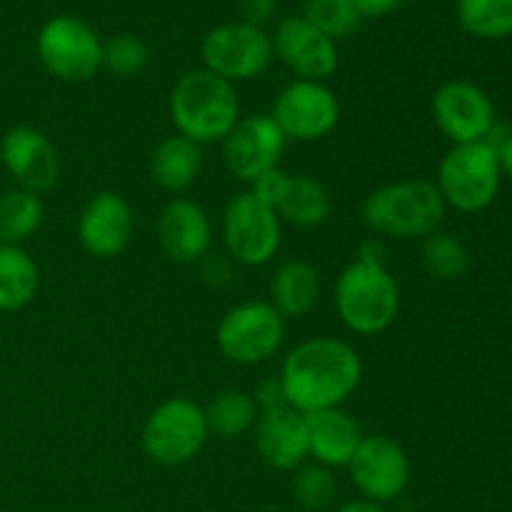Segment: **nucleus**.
Returning a JSON list of instances; mask_svg holds the SVG:
<instances>
[{
  "label": "nucleus",
  "mask_w": 512,
  "mask_h": 512,
  "mask_svg": "<svg viewBox=\"0 0 512 512\" xmlns=\"http://www.w3.org/2000/svg\"><path fill=\"white\" fill-rule=\"evenodd\" d=\"M335 310L355 335H380L400 313V288L390 268L353 260L335 283Z\"/></svg>",
  "instance_id": "20e7f679"
},
{
  "label": "nucleus",
  "mask_w": 512,
  "mask_h": 512,
  "mask_svg": "<svg viewBox=\"0 0 512 512\" xmlns=\"http://www.w3.org/2000/svg\"><path fill=\"white\" fill-rule=\"evenodd\" d=\"M400 512H415V510H400Z\"/></svg>",
  "instance_id": "ea45409f"
},
{
  "label": "nucleus",
  "mask_w": 512,
  "mask_h": 512,
  "mask_svg": "<svg viewBox=\"0 0 512 512\" xmlns=\"http://www.w3.org/2000/svg\"><path fill=\"white\" fill-rule=\"evenodd\" d=\"M435 125L455 145L480 143L495 125L490 95L468 80H448L433 95Z\"/></svg>",
  "instance_id": "4468645a"
},
{
  "label": "nucleus",
  "mask_w": 512,
  "mask_h": 512,
  "mask_svg": "<svg viewBox=\"0 0 512 512\" xmlns=\"http://www.w3.org/2000/svg\"><path fill=\"white\" fill-rule=\"evenodd\" d=\"M348 470L360 495L380 505L400 498L410 480L408 455L403 445L388 435H365Z\"/></svg>",
  "instance_id": "ddd939ff"
},
{
  "label": "nucleus",
  "mask_w": 512,
  "mask_h": 512,
  "mask_svg": "<svg viewBox=\"0 0 512 512\" xmlns=\"http://www.w3.org/2000/svg\"><path fill=\"white\" fill-rule=\"evenodd\" d=\"M273 120L288 140L315 143L328 138L340 120V100L325 83L293 80L273 103Z\"/></svg>",
  "instance_id": "9b49d317"
},
{
  "label": "nucleus",
  "mask_w": 512,
  "mask_h": 512,
  "mask_svg": "<svg viewBox=\"0 0 512 512\" xmlns=\"http://www.w3.org/2000/svg\"><path fill=\"white\" fill-rule=\"evenodd\" d=\"M335 512H385L383 505L373 503V500H350V503H343Z\"/></svg>",
  "instance_id": "4c0bfd02"
},
{
  "label": "nucleus",
  "mask_w": 512,
  "mask_h": 512,
  "mask_svg": "<svg viewBox=\"0 0 512 512\" xmlns=\"http://www.w3.org/2000/svg\"><path fill=\"white\" fill-rule=\"evenodd\" d=\"M285 340V318L268 300H250L230 308L218 323L215 343L235 365H260L273 358Z\"/></svg>",
  "instance_id": "1a4fd4ad"
},
{
  "label": "nucleus",
  "mask_w": 512,
  "mask_h": 512,
  "mask_svg": "<svg viewBox=\"0 0 512 512\" xmlns=\"http://www.w3.org/2000/svg\"><path fill=\"white\" fill-rule=\"evenodd\" d=\"M280 383L290 408L310 415L343 408L345 400L363 380V360L358 350L338 338H310L295 345L283 360Z\"/></svg>",
  "instance_id": "f257e3e1"
},
{
  "label": "nucleus",
  "mask_w": 512,
  "mask_h": 512,
  "mask_svg": "<svg viewBox=\"0 0 512 512\" xmlns=\"http://www.w3.org/2000/svg\"><path fill=\"white\" fill-rule=\"evenodd\" d=\"M308 418L310 458L325 468H348L355 450L363 443V428L358 420L343 408L320 410L305 415Z\"/></svg>",
  "instance_id": "aec40b11"
},
{
  "label": "nucleus",
  "mask_w": 512,
  "mask_h": 512,
  "mask_svg": "<svg viewBox=\"0 0 512 512\" xmlns=\"http://www.w3.org/2000/svg\"><path fill=\"white\" fill-rule=\"evenodd\" d=\"M150 50L138 35H115L103 43V68L115 78H135L145 70Z\"/></svg>",
  "instance_id": "7c9ffc66"
},
{
  "label": "nucleus",
  "mask_w": 512,
  "mask_h": 512,
  "mask_svg": "<svg viewBox=\"0 0 512 512\" xmlns=\"http://www.w3.org/2000/svg\"><path fill=\"white\" fill-rule=\"evenodd\" d=\"M208 435L205 408L178 395L155 405L148 415L143 425V450L153 463L178 468L198 458L208 443Z\"/></svg>",
  "instance_id": "423d86ee"
},
{
  "label": "nucleus",
  "mask_w": 512,
  "mask_h": 512,
  "mask_svg": "<svg viewBox=\"0 0 512 512\" xmlns=\"http://www.w3.org/2000/svg\"><path fill=\"white\" fill-rule=\"evenodd\" d=\"M40 288L35 260L20 245H0V310L15 313L33 303Z\"/></svg>",
  "instance_id": "b1692460"
},
{
  "label": "nucleus",
  "mask_w": 512,
  "mask_h": 512,
  "mask_svg": "<svg viewBox=\"0 0 512 512\" xmlns=\"http://www.w3.org/2000/svg\"><path fill=\"white\" fill-rule=\"evenodd\" d=\"M253 443L263 463L273 470H298L310 458L308 418L290 405L260 413Z\"/></svg>",
  "instance_id": "6ab92c4d"
},
{
  "label": "nucleus",
  "mask_w": 512,
  "mask_h": 512,
  "mask_svg": "<svg viewBox=\"0 0 512 512\" xmlns=\"http://www.w3.org/2000/svg\"><path fill=\"white\" fill-rule=\"evenodd\" d=\"M200 263H203V278L210 285H225L230 280V265L223 255H205Z\"/></svg>",
  "instance_id": "c9c22d12"
},
{
  "label": "nucleus",
  "mask_w": 512,
  "mask_h": 512,
  "mask_svg": "<svg viewBox=\"0 0 512 512\" xmlns=\"http://www.w3.org/2000/svg\"><path fill=\"white\" fill-rule=\"evenodd\" d=\"M240 15H243V23L258 25L263 28L265 23H270L278 10V0H238Z\"/></svg>",
  "instance_id": "72a5a7b5"
},
{
  "label": "nucleus",
  "mask_w": 512,
  "mask_h": 512,
  "mask_svg": "<svg viewBox=\"0 0 512 512\" xmlns=\"http://www.w3.org/2000/svg\"><path fill=\"white\" fill-rule=\"evenodd\" d=\"M445 200L438 185L425 178L380 185L365 198L363 220L375 235L398 240L428 238L445 218Z\"/></svg>",
  "instance_id": "7ed1b4c3"
},
{
  "label": "nucleus",
  "mask_w": 512,
  "mask_h": 512,
  "mask_svg": "<svg viewBox=\"0 0 512 512\" xmlns=\"http://www.w3.org/2000/svg\"><path fill=\"white\" fill-rule=\"evenodd\" d=\"M250 395H253V400H255V405H258L260 413H268V410H278V408H285V405H288L285 388H283V383H280L278 375H275V378L260 380Z\"/></svg>",
  "instance_id": "473e14b6"
},
{
  "label": "nucleus",
  "mask_w": 512,
  "mask_h": 512,
  "mask_svg": "<svg viewBox=\"0 0 512 512\" xmlns=\"http://www.w3.org/2000/svg\"><path fill=\"white\" fill-rule=\"evenodd\" d=\"M455 15L460 28L475 38L512 35V0H458Z\"/></svg>",
  "instance_id": "bb28decb"
},
{
  "label": "nucleus",
  "mask_w": 512,
  "mask_h": 512,
  "mask_svg": "<svg viewBox=\"0 0 512 512\" xmlns=\"http://www.w3.org/2000/svg\"><path fill=\"white\" fill-rule=\"evenodd\" d=\"M223 243L230 258L245 268L268 265L283 243V220L270 205L245 190L225 205Z\"/></svg>",
  "instance_id": "9d476101"
},
{
  "label": "nucleus",
  "mask_w": 512,
  "mask_h": 512,
  "mask_svg": "<svg viewBox=\"0 0 512 512\" xmlns=\"http://www.w3.org/2000/svg\"><path fill=\"white\" fill-rule=\"evenodd\" d=\"M200 170H203V145L178 133L160 140L150 153V178L168 193L188 190L198 180Z\"/></svg>",
  "instance_id": "4be33fe9"
},
{
  "label": "nucleus",
  "mask_w": 512,
  "mask_h": 512,
  "mask_svg": "<svg viewBox=\"0 0 512 512\" xmlns=\"http://www.w3.org/2000/svg\"><path fill=\"white\" fill-rule=\"evenodd\" d=\"M45 205L38 193L13 188L0 195V245H20L43 225Z\"/></svg>",
  "instance_id": "a878e982"
},
{
  "label": "nucleus",
  "mask_w": 512,
  "mask_h": 512,
  "mask_svg": "<svg viewBox=\"0 0 512 512\" xmlns=\"http://www.w3.org/2000/svg\"><path fill=\"white\" fill-rule=\"evenodd\" d=\"M498 160H500V173H505L512 180V133L498 148Z\"/></svg>",
  "instance_id": "58836bf2"
},
{
  "label": "nucleus",
  "mask_w": 512,
  "mask_h": 512,
  "mask_svg": "<svg viewBox=\"0 0 512 512\" xmlns=\"http://www.w3.org/2000/svg\"><path fill=\"white\" fill-rule=\"evenodd\" d=\"M288 138L270 113L240 118L223 140L225 168L243 183H255L268 170L280 168Z\"/></svg>",
  "instance_id": "f8f14e48"
},
{
  "label": "nucleus",
  "mask_w": 512,
  "mask_h": 512,
  "mask_svg": "<svg viewBox=\"0 0 512 512\" xmlns=\"http://www.w3.org/2000/svg\"><path fill=\"white\" fill-rule=\"evenodd\" d=\"M40 65L63 83H85L103 68V40L78 15L45 20L35 38Z\"/></svg>",
  "instance_id": "39448f33"
},
{
  "label": "nucleus",
  "mask_w": 512,
  "mask_h": 512,
  "mask_svg": "<svg viewBox=\"0 0 512 512\" xmlns=\"http://www.w3.org/2000/svg\"><path fill=\"white\" fill-rule=\"evenodd\" d=\"M0 160L15 178L18 188L48 193L60 178V158L55 145L33 125H15L3 135Z\"/></svg>",
  "instance_id": "f3484780"
},
{
  "label": "nucleus",
  "mask_w": 512,
  "mask_h": 512,
  "mask_svg": "<svg viewBox=\"0 0 512 512\" xmlns=\"http://www.w3.org/2000/svg\"><path fill=\"white\" fill-rule=\"evenodd\" d=\"M275 213L295 228H318L333 213V200L328 188L313 175H290L288 188Z\"/></svg>",
  "instance_id": "5701e85b"
},
{
  "label": "nucleus",
  "mask_w": 512,
  "mask_h": 512,
  "mask_svg": "<svg viewBox=\"0 0 512 512\" xmlns=\"http://www.w3.org/2000/svg\"><path fill=\"white\" fill-rule=\"evenodd\" d=\"M303 18L313 23L320 33L333 38L335 43L353 35L363 23L353 0H305Z\"/></svg>",
  "instance_id": "c756f323"
},
{
  "label": "nucleus",
  "mask_w": 512,
  "mask_h": 512,
  "mask_svg": "<svg viewBox=\"0 0 512 512\" xmlns=\"http://www.w3.org/2000/svg\"><path fill=\"white\" fill-rule=\"evenodd\" d=\"M288 180H290V173H285L283 168H273L268 170L265 175H260L255 183H250V193L255 195L258 200H263L265 205H270V208H278L280 198L285 195V188H288Z\"/></svg>",
  "instance_id": "2f4dec72"
},
{
  "label": "nucleus",
  "mask_w": 512,
  "mask_h": 512,
  "mask_svg": "<svg viewBox=\"0 0 512 512\" xmlns=\"http://www.w3.org/2000/svg\"><path fill=\"white\" fill-rule=\"evenodd\" d=\"M203 68L228 83H243L263 75L275 58L273 38L265 28L230 20L208 30L200 43Z\"/></svg>",
  "instance_id": "6e6552de"
},
{
  "label": "nucleus",
  "mask_w": 512,
  "mask_h": 512,
  "mask_svg": "<svg viewBox=\"0 0 512 512\" xmlns=\"http://www.w3.org/2000/svg\"><path fill=\"white\" fill-rule=\"evenodd\" d=\"M355 10L360 13L363 20H375V18H385V15L393 13L395 8L400 5V0H353Z\"/></svg>",
  "instance_id": "e433bc0d"
},
{
  "label": "nucleus",
  "mask_w": 512,
  "mask_h": 512,
  "mask_svg": "<svg viewBox=\"0 0 512 512\" xmlns=\"http://www.w3.org/2000/svg\"><path fill=\"white\" fill-rule=\"evenodd\" d=\"M423 263L438 280H458L468 270V250L455 235L433 233L423 240Z\"/></svg>",
  "instance_id": "c85d7f7f"
},
{
  "label": "nucleus",
  "mask_w": 512,
  "mask_h": 512,
  "mask_svg": "<svg viewBox=\"0 0 512 512\" xmlns=\"http://www.w3.org/2000/svg\"><path fill=\"white\" fill-rule=\"evenodd\" d=\"M293 498L300 508L308 512L330 508L338 498V483H335L333 470L320 463L300 465L293 478Z\"/></svg>",
  "instance_id": "cd10ccee"
},
{
  "label": "nucleus",
  "mask_w": 512,
  "mask_h": 512,
  "mask_svg": "<svg viewBox=\"0 0 512 512\" xmlns=\"http://www.w3.org/2000/svg\"><path fill=\"white\" fill-rule=\"evenodd\" d=\"M268 303L283 315L285 320L303 318L315 308L320 295V275L315 265L303 258L283 260L270 275Z\"/></svg>",
  "instance_id": "412c9836"
},
{
  "label": "nucleus",
  "mask_w": 512,
  "mask_h": 512,
  "mask_svg": "<svg viewBox=\"0 0 512 512\" xmlns=\"http://www.w3.org/2000/svg\"><path fill=\"white\" fill-rule=\"evenodd\" d=\"M155 238L168 260L178 265H198L210 253L213 225L198 203L188 198H175L160 210Z\"/></svg>",
  "instance_id": "a211bd4d"
},
{
  "label": "nucleus",
  "mask_w": 512,
  "mask_h": 512,
  "mask_svg": "<svg viewBox=\"0 0 512 512\" xmlns=\"http://www.w3.org/2000/svg\"><path fill=\"white\" fill-rule=\"evenodd\" d=\"M270 38H273L275 55L298 75V80L323 83L338 70L340 55L335 40L320 33L303 15L280 20L275 35Z\"/></svg>",
  "instance_id": "2eb2a0df"
},
{
  "label": "nucleus",
  "mask_w": 512,
  "mask_h": 512,
  "mask_svg": "<svg viewBox=\"0 0 512 512\" xmlns=\"http://www.w3.org/2000/svg\"><path fill=\"white\" fill-rule=\"evenodd\" d=\"M133 208L123 195L100 190L85 203L78 218L80 248L95 260L118 258L133 238Z\"/></svg>",
  "instance_id": "dca6fc26"
},
{
  "label": "nucleus",
  "mask_w": 512,
  "mask_h": 512,
  "mask_svg": "<svg viewBox=\"0 0 512 512\" xmlns=\"http://www.w3.org/2000/svg\"><path fill=\"white\" fill-rule=\"evenodd\" d=\"M498 153L485 140L453 145L438 168V185L445 205L460 213H480L495 200L500 190Z\"/></svg>",
  "instance_id": "0eeeda50"
},
{
  "label": "nucleus",
  "mask_w": 512,
  "mask_h": 512,
  "mask_svg": "<svg viewBox=\"0 0 512 512\" xmlns=\"http://www.w3.org/2000/svg\"><path fill=\"white\" fill-rule=\"evenodd\" d=\"M168 110L178 135L198 145L223 143L240 120L238 90L210 70L195 68L175 80Z\"/></svg>",
  "instance_id": "f03ea898"
},
{
  "label": "nucleus",
  "mask_w": 512,
  "mask_h": 512,
  "mask_svg": "<svg viewBox=\"0 0 512 512\" xmlns=\"http://www.w3.org/2000/svg\"><path fill=\"white\" fill-rule=\"evenodd\" d=\"M358 263L365 265H378V268H388L390 263V250L383 238H368L360 243L358 248Z\"/></svg>",
  "instance_id": "f704fd0d"
},
{
  "label": "nucleus",
  "mask_w": 512,
  "mask_h": 512,
  "mask_svg": "<svg viewBox=\"0 0 512 512\" xmlns=\"http://www.w3.org/2000/svg\"><path fill=\"white\" fill-rule=\"evenodd\" d=\"M258 418L260 410L253 395L243 393V390H223L205 408V423H208L210 435L223 440H235L250 433Z\"/></svg>",
  "instance_id": "393cba45"
}]
</instances>
